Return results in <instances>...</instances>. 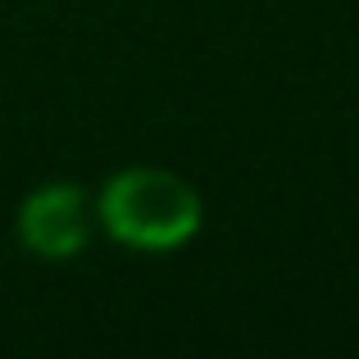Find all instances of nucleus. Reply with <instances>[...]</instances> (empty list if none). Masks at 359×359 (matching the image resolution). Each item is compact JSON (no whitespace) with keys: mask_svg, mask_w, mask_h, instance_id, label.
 I'll use <instances>...</instances> for the list:
<instances>
[{"mask_svg":"<svg viewBox=\"0 0 359 359\" xmlns=\"http://www.w3.org/2000/svg\"><path fill=\"white\" fill-rule=\"evenodd\" d=\"M96 228L132 255H177L205 232V196L164 164H123L91 191Z\"/></svg>","mask_w":359,"mask_h":359,"instance_id":"1","label":"nucleus"},{"mask_svg":"<svg viewBox=\"0 0 359 359\" xmlns=\"http://www.w3.org/2000/svg\"><path fill=\"white\" fill-rule=\"evenodd\" d=\"M96 232V201L69 177H46L14 205V241L27 259L73 264L91 250Z\"/></svg>","mask_w":359,"mask_h":359,"instance_id":"2","label":"nucleus"}]
</instances>
